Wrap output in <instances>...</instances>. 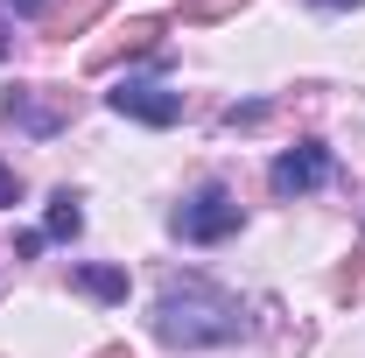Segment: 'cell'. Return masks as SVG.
<instances>
[{
	"label": "cell",
	"mask_w": 365,
	"mask_h": 358,
	"mask_svg": "<svg viewBox=\"0 0 365 358\" xmlns=\"http://www.w3.org/2000/svg\"><path fill=\"white\" fill-rule=\"evenodd\" d=\"M155 337L176 344V352H211V344L246 337V310H239V295H225L218 281L182 274V281H169L155 295Z\"/></svg>",
	"instance_id": "obj_1"
},
{
	"label": "cell",
	"mask_w": 365,
	"mask_h": 358,
	"mask_svg": "<svg viewBox=\"0 0 365 358\" xmlns=\"http://www.w3.org/2000/svg\"><path fill=\"white\" fill-rule=\"evenodd\" d=\"M0 120L29 140H56L71 120H78V91L71 85H14L0 98Z\"/></svg>",
	"instance_id": "obj_2"
},
{
	"label": "cell",
	"mask_w": 365,
	"mask_h": 358,
	"mask_svg": "<svg viewBox=\"0 0 365 358\" xmlns=\"http://www.w3.org/2000/svg\"><path fill=\"white\" fill-rule=\"evenodd\" d=\"M232 232H239V197H232L225 183H197V190L182 197V211H176V239L218 246V239H232Z\"/></svg>",
	"instance_id": "obj_3"
},
{
	"label": "cell",
	"mask_w": 365,
	"mask_h": 358,
	"mask_svg": "<svg viewBox=\"0 0 365 358\" xmlns=\"http://www.w3.org/2000/svg\"><path fill=\"white\" fill-rule=\"evenodd\" d=\"M106 106H113L120 120H134V127H176L182 120V91L148 85V78H120V85L106 91Z\"/></svg>",
	"instance_id": "obj_4"
},
{
	"label": "cell",
	"mask_w": 365,
	"mask_h": 358,
	"mask_svg": "<svg viewBox=\"0 0 365 358\" xmlns=\"http://www.w3.org/2000/svg\"><path fill=\"white\" fill-rule=\"evenodd\" d=\"M337 176V155L323 148V140H295L281 162H274V197H309V190H323V183Z\"/></svg>",
	"instance_id": "obj_5"
},
{
	"label": "cell",
	"mask_w": 365,
	"mask_h": 358,
	"mask_svg": "<svg viewBox=\"0 0 365 358\" xmlns=\"http://www.w3.org/2000/svg\"><path fill=\"white\" fill-rule=\"evenodd\" d=\"M155 43H162V21H155V14H140V21H127V29L113 36V43H91V49H85V71H113L120 56H148Z\"/></svg>",
	"instance_id": "obj_6"
},
{
	"label": "cell",
	"mask_w": 365,
	"mask_h": 358,
	"mask_svg": "<svg viewBox=\"0 0 365 358\" xmlns=\"http://www.w3.org/2000/svg\"><path fill=\"white\" fill-rule=\"evenodd\" d=\"M98 14H106V0H56V7L43 14V43H71V36H85Z\"/></svg>",
	"instance_id": "obj_7"
},
{
	"label": "cell",
	"mask_w": 365,
	"mask_h": 358,
	"mask_svg": "<svg viewBox=\"0 0 365 358\" xmlns=\"http://www.w3.org/2000/svg\"><path fill=\"white\" fill-rule=\"evenodd\" d=\"M78 232H85L78 190H56V197H49V225H43V239H78Z\"/></svg>",
	"instance_id": "obj_8"
},
{
	"label": "cell",
	"mask_w": 365,
	"mask_h": 358,
	"mask_svg": "<svg viewBox=\"0 0 365 358\" xmlns=\"http://www.w3.org/2000/svg\"><path fill=\"white\" fill-rule=\"evenodd\" d=\"M78 288L91 302H127V267H78Z\"/></svg>",
	"instance_id": "obj_9"
},
{
	"label": "cell",
	"mask_w": 365,
	"mask_h": 358,
	"mask_svg": "<svg viewBox=\"0 0 365 358\" xmlns=\"http://www.w3.org/2000/svg\"><path fill=\"white\" fill-rule=\"evenodd\" d=\"M239 7H246V0H182V21H190V29H211V21H225Z\"/></svg>",
	"instance_id": "obj_10"
},
{
	"label": "cell",
	"mask_w": 365,
	"mask_h": 358,
	"mask_svg": "<svg viewBox=\"0 0 365 358\" xmlns=\"http://www.w3.org/2000/svg\"><path fill=\"white\" fill-rule=\"evenodd\" d=\"M267 120V98H253V106H232L225 113V127H260Z\"/></svg>",
	"instance_id": "obj_11"
},
{
	"label": "cell",
	"mask_w": 365,
	"mask_h": 358,
	"mask_svg": "<svg viewBox=\"0 0 365 358\" xmlns=\"http://www.w3.org/2000/svg\"><path fill=\"white\" fill-rule=\"evenodd\" d=\"M0 204H21V176H14L7 162H0Z\"/></svg>",
	"instance_id": "obj_12"
},
{
	"label": "cell",
	"mask_w": 365,
	"mask_h": 358,
	"mask_svg": "<svg viewBox=\"0 0 365 358\" xmlns=\"http://www.w3.org/2000/svg\"><path fill=\"white\" fill-rule=\"evenodd\" d=\"M317 7H330V14H337V7H365V0H317Z\"/></svg>",
	"instance_id": "obj_13"
},
{
	"label": "cell",
	"mask_w": 365,
	"mask_h": 358,
	"mask_svg": "<svg viewBox=\"0 0 365 358\" xmlns=\"http://www.w3.org/2000/svg\"><path fill=\"white\" fill-rule=\"evenodd\" d=\"M7 7H21V14H29V7H43V0H7Z\"/></svg>",
	"instance_id": "obj_14"
},
{
	"label": "cell",
	"mask_w": 365,
	"mask_h": 358,
	"mask_svg": "<svg viewBox=\"0 0 365 358\" xmlns=\"http://www.w3.org/2000/svg\"><path fill=\"white\" fill-rule=\"evenodd\" d=\"M0 56H7V29H0Z\"/></svg>",
	"instance_id": "obj_15"
},
{
	"label": "cell",
	"mask_w": 365,
	"mask_h": 358,
	"mask_svg": "<svg viewBox=\"0 0 365 358\" xmlns=\"http://www.w3.org/2000/svg\"><path fill=\"white\" fill-rule=\"evenodd\" d=\"M98 358H127V352H98Z\"/></svg>",
	"instance_id": "obj_16"
}]
</instances>
